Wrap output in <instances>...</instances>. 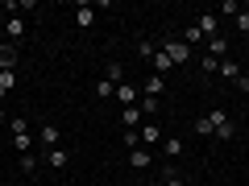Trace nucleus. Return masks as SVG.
Listing matches in <instances>:
<instances>
[{
	"label": "nucleus",
	"mask_w": 249,
	"mask_h": 186,
	"mask_svg": "<svg viewBox=\"0 0 249 186\" xmlns=\"http://www.w3.org/2000/svg\"><path fill=\"white\" fill-rule=\"evenodd\" d=\"M183 42H187V46H204L208 37L199 33V25H187V33H183Z\"/></svg>",
	"instance_id": "nucleus-20"
},
{
	"label": "nucleus",
	"mask_w": 249,
	"mask_h": 186,
	"mask_svg": "<svg viewBox=\"0 0 249 186\" xmlns=\"http://www.w3.org/2000/svg\"><path fill=\"white\" fill-rule=\"evenodd\" d=\"M196 133H199V137H212V124H208V116H199V120H196Z\"/></svg>",
	"instance_id": "nucleus-28"
},
{
	"label": "nucleus",
	"mask_w": 249,
	"mask_h": 186,
	"mask_svg": "<svg viewBox=\"0 0 249 186\" xmlns=\"http://www.w3.org/2000/svg\"><path fill=\"white\" fill-rule=\"evenodd\" d=\"M162 91H166V79H162V75H150V79H145V95H154V99H158Z\"/></svg>",
	"instance_id": "nucleus-18"
},
{
	"label": "nucleus",
	"mask_w": 249,
	"mask_h": 186,
	"mask_svg": "<svg viewBox=\"0 0 249 186\" xmlns=\"http://www.w3.org/2000/svg\"><path fill=\"white\" fill-rule=\"evenodd\" d=\"M46 161H50L54 170H67V166H71V153L58 145V149H46Z\"/></svg>",
	"instance_id": "nucleus-12"
},
{
	"label": "nucleus",
	"mask_w": 249,
	"mask_h": 186,
	"mask_svg": "<svg viewBox=\"0 0 249 186\" xmlns=\"http://www.w3.org/2000/svg\"><path fill=\"white\" fill-rule=\"evenodd\" d=\"M196 25H199V33H204V37H220V17H216V13H208V9H204Z\"/></svg>",
	"instance_id": "nucleus-6"
},
{
	"label": "nucleus",
	"mask_w": 249,
	"mask_h": 186,
	"mask_svg": "<svg viewBox=\"0 0 249 186\" xmlns=\"http://www.w3.org/2000/svg\"><path fill=\"white\" fill-rule=\"evenodd\" d=\"M145 120V116H142V108H121V124H124V133H129V128H137V124H142Z\"/></svg>",
	"instance_id": "nucleus-11"
},
{
	"label": "nucleus",
	"mask_w": 249,
	"mask_h": 186,
	"mask_svg": "<svg viewBox=\"0 0 249 186\" xmlns=\"http://www.w3.org/2000/svg\"><path fill=\"white\" fill-rule=\"evenodd\" d=\"M9 133H13V149L17 153H29L37 145V137L25 128V116H9Z\"/></svg>",
	"instance_id": "nucleus-1"
},
{
	"label": "nucleus",
	"mask_w": 249,
	"mask_h": 186,
	"mask_svg": "<svg viewBox=\"0 0 249 186\" xmlns=\"http://www.w3.org/2000/svg\"><path fill=\"white\" fill-rule=\"evenodd\" d=\"M162 186H187V182L175 174V166H166V170H162Z\"/></svg>",
	"instance_id": "nucleus-24"
},
{
	"label": "nucleus",
	"mask_w": 249,
	"mask_h": 186,
	"mask_svg": "<svg viewBox=\"0 0 249 186\" xmlns=\"http://www.w3.org/2000/svg\"><path fill=\"white\" fill-rule=\"evenodd\" d=\"M137 137H142V145H145V149H150V145H158V141H166V137H162V128H158L154 120H145L142 128H137Z\"/></svg>",
	"instance_id": "nucleus-7"
},
{
	"label": "nucleus",
	"mask_w": 249,
	"mask_h": 186,
	"mask_svg": "<svg viewBox=\"0 0 249 186\" xmlns=\"http://www.w3.org/2000/svg\"><path fill=\"white\" fill-rule=\"evenodd\" d=\"M216 75H220V79H232V83H237L245 71H241V62H237V58H220V71H216Z\"/></svg>",
	"instance_id": "nucleus-10"
},
{
	"label": "nucleus",
	"mask_w": 249,
	"mask_h": 186,
	"mask_svg": "<svg viewBox=\"0 0 249 186\" xmlns=\"http://www.w3.org/2000/svg\"><path fill=\"white\" fill-rule=\"evenodd\" d=\"M17 62H21V50L17 46H0V71H17Z\"/></svg>",
	"instance_id": "nucleus-8"
},
{
	"label": "nucleus",
	"mask_w": 249,
	"mask_h": 186,
	"mask_svg": "<svg viewBox=\"0 0 249 186\" xmlns=\"http://www.w3.org/2000/svg\"><path fill=\"white\" fill-rule=\"evenodd\" d=\"M0 124H9V116H4V108H0Z\"/></svg>",
	"instance_id": "nucleus-32"
},
{
	"label": "nucleus",
	"mask_w": 249,
	"mask_h": 186,
	"mask_svg": "<svg viewBox=\"0 0 249 186\" xmlns=\"http://www.w3.org/2000/svg\"><path fill=\"white\" fill-rule=\"evenodd\" d=\"M37 145H42V149H58V124L54 120H46L42 128H37Z\"/></svg>",
	"instance_id": "nucleus-5"
},
{
	"label": "nucleus",
	"mask_w": 249,
	"mask_h": 186,
	"mask_svg": "<svg viewBox=\"0 0 249 186\" xmlns=\"http://www.w3.org/2000/svg\"><path fill=\"white\" fill-rule=\"evenodd\" d=\"M237 29H241V33H249V13H237Z\"/></svg>",
	"instance_id": "nucleus-30"
},
{
	"label": "nucleus",
	"mask_w": 249,
	"mask_h": 186,
	"mask_svg": "<svg viewBox=\"0 0 249 186\" xmlns=\"http://www.w3.org/2000/svg\"><path fill=\"white\" fill-rule=\"evenodd\" d=\"M158 50H162V54H166V58H170V62H175V66H183V62H187V58H191V46H187V42H183V37H166V42H158Z\"/></svg>",
	"instance_id": "nucleus-3"
},
{
	"label": "nucleus",
	"mask_w": 249,
	"mask_h": 186,
	"mask_svg": "<svg viewBox=\"0 0 249 186\" xmlns=\"http://www.w3.org/2000/svg\"><path fill=\"white\" fill-rule=\"evenodd\" d=\"M208 124H212V137H216V141H232V137H237V128H232V120L224 116V108L208 112Z\"/></svg>",
	"instance_id": "nucleus-2"
},
{
	"label": "nucleus",
	"mask_w": 249,
	"mask_h": 186,
	"mask_svg": "<svg viewBox=\"0 0 249 186\" xmlns=\"http://www.w3.org/2000/svg\"><path fill=\"white\" fill-rule=\"evenodd\" d=\"M75 25H79V29H91V25H96V13H91V4H79V9H75Z\"/></svg>",
	"instance_id": "nucleus-15"
},
{
	"label": "nucleus",
	"mask_w": 249,
	"mask_h": 186,
	"mask_svg": "<svg viewBox=\"0 0 249 186\" xmlns=\"http://www.w3.org/2000/svg\"><path fill=\"white\" fill-rule=\"evenodd\" d=\"M154 166V149H145V145H137V149H129V170H150Z\"/></svg>",
	"instance_id": "nucleus-4"
},
{
	"label": "nucleus",
	"mask_w": 249,
	"mask_h": 186,
	"mask_svg": "<svg viewBox=\"0 0 249 186\" xmlns=\"http://www.w3.org/2000/svg\"><path fill=\"white\" fill-rule=\"evenodd\" d=\"M204 54H212V58H224V54H229V42H224V37H208V42H204Z\"/></svg>",
	"instance_id": "nucleus-16"
},
{
	"label": "nucleus",
	"mask_w": 249,
	"mask_h": 186,
	"mask_svg": "<svg viewBox=\"0 0 249 186\" xmlns=\"http://www.w3.org/2000/svg\"><path fill=\"white\" fill-rule=\"evenodd\" d=\"M150 62H154V75H162V79H166V75L175 71V62H170L162 50H154V58H150Z\"/></svg>",
	"instance_id": "nucleus-14"
},
{
	"label": "nucleus",
	"mask_w": 249,
	"mask_h": 186,
	"mask_svg": "<svg viewBox=\"0 0 249 186\" xmlns=\"http://www.w3.org/2000/svg\"><path fill=\"white\" fill-rule=\"evenodd\" d=\"M124 186H133V182H124Z\"/></svg>",
	"instance_id": "nucleus-34"
},
{
	"label": "nucleus",
	"mask_w": 249,
	"mask_h": 186,
	"mask_svg": "<svg viewBox=\"0 0 249 186\" xmlns=\"http://www.w3.org/2000/svg\"><path fill=\"white\" fill-rule=\"evenodd\" d=\"M187 186H204V182H187Z\"/></svg>",
	"instance_id": "nucleus-33"
},
{
	"label": "nucleus",
	"mask_w": 249,
	"mask_h": 186,
	"mask_svg": "<svg viewBox=\"0 0 249 186\" xmlns=\"http://www.w3.org/2000/svg\"><path fill=\"white\" fill-rule=\"evenodd\" d=\"M0 46H9V37H4V25H0Z\"/></svg>",
	"instance_id": "nucleus-31"
},
{
	"label": "nucleus",
	"mask_w": 249,
	"mask_h": 186,
	"mask_svg": "<svg viewBox=\"0 0 249 186\" xmlns=\"http://www.w3.org/2000/svg\"><path fill=\"white\" fill-rule=\"evenodd\" d=\"M162 157H183V141H178V137H166V141H162Z\"/></svg>",
	"instance_id": "nucleus-17"
},
{
	"label": "nucleus",
	"mask_w": 249,
	"mask_h": 186,
	"mask_svg": "<svg viewBox=\"0 0 249 186\" xmlns=\"http://www.w3.org/2000/svg\"><path fill=\"white\" fill-rule=\"evenodd\" d=\"M96 95H100V99H112V95H116V83L100 79V83H96Z\"/></svg>",
	"instance_id": "nucleus-25"
},
{
	"label": "nucleus",
	"mask_w": 249,
	"mask_h": 186,
	"mask_svg": "<svg viewBox=\"0 0 249 186\" xmlns=\"http://www.w3.org/2000/svg\"><path fill=\"white\" fill-rule=\"evenodd\" d=\"M116 99H121V108H133L142 95H137V87H133V83H116Z\"/></svg>",
	"instance_id": "nucleus-9"
},
{
	"label": "nucleus",
	"mask_w": 249,
	"mask_h": 186,
	"mask_svg": "<svg viewBox=\"0 0 249 186\" xmlns=\"http://www.w3.org/2000/svg\"><path fill=\"white\" fill-rule=\"evenodd\" d=\"M199 71H204V75H216V71H220V58H212V54H204V58H199Z\"/></svg>",
	"instance_id": "nucleus-22"
},
{
	"label": "nucleus",
	"mask_w": 249,
	"mask_h": 186,
	"mask_svg": "<svg viewBox=\"0 0 249 186\" xmlns=\"http://www.w3.org/2000/svg\"><path fill=\"white\" fill-rule=\"evenodd\" d=\"M13 87H17V71H0V91H4V95H9Z\"/></svg>",
	"instance_id": "nucleus-21"
},
{
	"label": "nucleus",
	"mask_w": 249,
	"mask_h": 186,
	"mask_svg": "<svg viewBox=\"0 0 249 186\" xmlns=\"http://www.w3.org/2000/svg\"><path fill=\"white\" fill-rule=\"evenodd\" d=\"M34 170H37V157L34 153H21V174H34Z\"/></svg>",
	"instance_id": "nucleus-26"
},
{
	"label": "nucleus",
	"mask_w": 249,
	"mask_h": 186,
	"mask_svg": "<svg viewBox=\"0 0 249 186\" xmlns=\"http://www.w3.org/2000/svg\"><path fill=\"white\" fill-rule=\"evenodd\" d=\"M137 108H142V116H154V112H158V99H154V95H142V99H137Z\"/></svg>",
	"instance_id": "nucleus-23"
},
{
	"label": "nucleus",
	"mask_w": 249,
	"mask_h": 186,
	"mask_svg": "<svg viewBox=\"0 0 249 186\" xmlns=\"http://www.w3.org/2000/svg\"><path fill=\"white\" fill-rule=\"evenodd\" d=\"M154 50H158V46H154V42H145V37H142V42H137V54H142V58H145V62H150V58H154Z\"/></svg>",
	"instance_id": "nucleus-27"
},
{
	"label": "nucleus",
	"mask_w": 249,
	"mask_h": 186,
	"mask_svg": "<svg viewBox=\"0 0 249 186\" xmlns=\"http://www.w3.org/2000/svg\"><path fill=\"white\" fill-rule=\"evenodd\" d=\"M124 145H129V149H137V145H142V137H137V128H129V133H124Z\"/></svg>",
	"instance_id": "nucleus-29"
},
{
	"label": "nucleus",
	"mask_w": 249,
	"mask_h": 186,
	"mask_svg": "<svg viewBox=\"0 0 249 186\" xmlns=\"http://www.w3.org/2000/svg\"><path fill=\"white\" fill-rule=\"evenodd\" d=\"M4 37H9V42H21V37H25V21L9 17V21H4Z\"/></svg>",
	"instance_id": "nucleus-13"
},
{
	"label": "nucleus",
	"mask_w": 249,
	"mask_h": 186,
	"mask_svg": "<svg viewBox=\"0 0 249 186\" xmlns=\"http://www.w3.org/2000/svg\"><path fill=\"white\" fill-rule=\"evenodd\" d=\"M104 79H108V83H124V71H121V62H108V66H104Z\"/></svg>",
	"instance_id": "nucleus-19"
}]
</instances>
